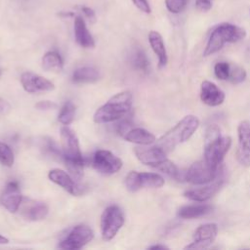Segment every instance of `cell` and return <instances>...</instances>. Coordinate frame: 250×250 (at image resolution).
Returning a JSON list of instances; mask_svg holds the SVG:
<instances>
[{
    "instance_id": "obj_1",
    "label": "cell",
    "mask_w": 250,
    "mask_h": 250,
    "mask_svg": "<svg viewBox=\"0 0 250 250\" xmlns=\"http://www.w3.org/2000/svg\"><path fill=\"white\" fill-rule=\"evenodd\" d=\"M132 101L131 92L122 91L117 93L96 110L93 117L94 122L99 124L109 123L126 117L131 111Z\"/></svg>"
},
{
    "instance_id": "obj_2",
    "label": "cell",
    "mask_w": 250,
    "mask_h": 250,
    "mask_svg": "<svg viewBox=\"0 0 250 250\" xmlns=\"http://www.w3.org/2000/svg\"><path fill=\"white\" fill-rule=\"evenodd\" d=\"M199 126V120L194 115H187L162 137L155 141L154 145L166 154L171 152L178 145L188 141Z\"/></svg>"
},
{
    "instance_id": "obj_3",
    "label": "cell",
    "mask_w": 250,
    "mask_h": 250,
    "mask_svg": "<svg viewBox=\"0 0 250 250\" xmlns=\"http://www.w3.org/2000/svg\"><path fill=\"white\" fill-rule=\"evenodd\" d=\"M231 146V139L222 136L216 124L210 125L205 133L204 159L212 167L218 169Z\"/></svg>"
},
{
    "instance_id": "obj_4",
    "label": "cell",
    "mask_w": 250,
    "mask_h": 250,
    "mask_svg": "<svg viewBox=\"0 0 250 250\" xmlns=\"http://www.w3.org/2000/svg\"><path fill=\"white\" fill-rule=\"evenodd\" d=\"M246 37V30L238 25L223 22L217 25L211 32L203 55L205 57L220 51L227 43H236Z\"/></svg>"
},
{
    "instance_id": "obj_5",
    "label": "cell",
    "mask_w": 250,
    "mask_h": 250,
    "mask_svg": "<svg viewBox=\"0 0 250 250\" xmlns=\"http://www.w3.org/2000/svg\"><path fill=\"white\" fill-rule=\"evenodd\" d=\"M125 217L117 205L107 206L101 216V233L105 241L111 240L123 227Z\"/></svg>"
},
{
    "instance_id": "obj_6",
    "label": "cell",
    "mask_w": 250,
    "mask_h": 250,
    "mask_svg": "<svg viewBox=\"0 0 250 250\" xmlns=\"http://www.w3.org/2000/svg\"><path fill=\"white\" fill-rule=\"evenodd\" d=\"M62 152L64 163L74 162L85 164L84 158L80 151V145L76 134L66 125L61 128Z\"/></svg>"
},
{
    "instance_id": "obj_7",
    "label": "cell",
    "mask_w": 250,
    "mask_h": 250,
    "mask_svg": "<svg viewBox=\"0 0 250 250\" xmlns=\"http://www.w3.org/2000/svg\"><path fill=\"white\" fill-rule=\"evenodd\" d=\"M164 183L163 177L156 173L131 171L125 178V186L127 189L132 192L142 188H161Z\"/></svg>"
},
{
    "instance_id": "obj_8",
    "label": "cell",
    "mask_w": 250,
    "mask_h": 250,
    "mask_svg": "<svg viewBox=\"0 0 250 250\" xmlns=\"http://www.w3.org/2000/svg\"><path fill=\"white\" fill-rule=\"evenodd\" d=\"M94 238L93 229L86 225H77L73 227L66 236L60 242L59 247L65 250L81 249Z\"/></svg>"
},
{
    "instance_id": "obj_9",
    "label": "cell",
    "mask_w": 250,
    "mask_h": 250,
    "mask_svg": "<svg viewBox=\"0 0 250 250\" xmlns=\"http://www.w3.org/2000/svg\"><path fill=\"white\" fill-rule=\"evenodd\" d=\"M218 169L210 166L205 159L191 164L186 171V181L194 185H206L215 180Z\"/></svg>"
},
{
    "instance_id": "obj_10",
    "label": "cell",
    "mask_w": 250,
    "mask_h": 250,
    "mask_svg": "<svg viewBox=\"0 0 250 250\" xmlns=\"http://www.w3.org/2000/svg\"><path fill=\"white\" fill-rule=\"evenodd\" d=\"M94 168L104 175H112L122 167V160L109 150H97L93 156Z\"/></svg>"
},
{
    "instance_id": "obj_11",
    "label": "cell",
    "mask_w": 250,
    "mask_h": 250,
    "mask_svg": "<svg viewBox=\"0 0 250 250\" xmlns=\"http://www.w3.org/2000/svg\"><path fill=\"white\" fill-rule=\"evenodd\" d=\"M238 145L236 158L239 164L244 167L250 166V121L245 120L237 127Z\"/></svg>"
},
{
    "instance_id": "obj_12",
    "label": "cell",
    "mask_w": 250,
    "mask_h": 250,
    "mask_svg": "<svg viewBox=\"0 0 250 250\" xmlns=\"http://www.w3.org/2000/svg\"><path fill=\"white\" fill-rule=\"evenodd\" d=\"M218 226L213 223L199 226L194 231L193 242L187 245V249H202L207 248L217 237Z\"/></svg>"
},
{
    "instance_id": "obj_13",
    "label": "cell",
    "mask_w": 250,
    "mask_h": 250,
    "mask_svg": "<svg viewBox=\"0 0 250 250\" xmlns=\"http://www.w3.org/2000/svg\"><path fill=\"white\" fill-rule=\"evenodd\" d=\"M21 83L24 91L30 94L37 92L53 91L55 89V85L53 82L39 74L29 71L23 72L21 75Z\"/></svg>"
},
{
    "instance_id": "obj_14",
    "label": "cell",
    "mask_w": 250,
    "mask_h": 250,
    "mask_svg": "<svg viewBox=\"0 0 250 250\" xmlns=\"http://www.w3.org/2000/svg\"><path fill=\"white\" fill-rule=\"evenodd\" d=\"M134 151L142 163L156 169L167 159V154L155 145L152 146H137Z\"/></svg>"
},
{
    "instance_id": "obj_15",
    "label": "cell",
    "mask_w": 250,
    "mask_h": 250,
    "mask_svg": "<svg viewBox=\"0 0 250 250\" xmlns=\"http://www.w3.org/2000/svg\"><path fill=\"white\" fill-rule=\"evenodd\" d=\"M19 209L21 216L28 221L43 220L49 212V208L45 202L29 198H22Z\"/></svg>"
},
{
    "instance_id": "obj_16",
    "label": "cell",
    "mask_w": 250,
    "mask_h": 250,
    "mask_svg": "<svg viewBox=\"0 0 250 250\" xmlns=\"http://www.w3.org/2000/svg\"><path fill=\"white\" fill-rule=\"evenodd\" d=\"M22 195L17 182H10L5 187L1 196V204L11 213H16L22 201Z\"/></svg>"
},
{
    "instance_id": "obj_17",
    "label": "cell",
    "mask_w": 250,
    "mask_h": 250,
    "mask_svg": "<svg viewBox=\"0 0 250 250\" xmlns=\"http://www.w3.org/2000/svg\"><path fill=\"white\" fill-rule=\"evenodd\" d=\"M48 178L61 188H62L64 190H66L68 193L72 195H78L82 193V187L77 185L74 182V179L65 171L62 169H53L48 173Z\"/></svg>"
},
{
    "instance_id": "obj_18",
    "label": "cell",
    "mask_w": 250,
    "mask_h": 250,
    "mask_svg": "<svg viewBox=\"0 0 250 250\" xmlns=\"http://www.w3.org/2000/svg\"><path fill=\"white\" fill-rule=\"evenodd\" d=\"M200 99L207 105L217 106L225 101V94L216 84L205 80L201 83Z\"/></svg>"
},
{
    "instance_id": "obj_19",
    "label": "cell",
    "mask_w": 250,
    "mask_h": 250,
    "mask_svg": "<svg viewBox=\"0 0 250 250\" xmlns=\"http://www.w3.org/2000/svg\"><path fill=\"white\" fill-rule=\"evenodd\" d=\"M223 184H224V180L220 179L216 182H213L212 184L203 186L201 188H195L188 189V190L185 191L184 195L192 201L203 202V201H206L209 198H211L215 193H217V191L221 188Z\"/></svg>"
},
{
    "instance_id": "obj_20",
    "label": "cell",
    "mask_w": 250,
    "mask_h": 250,
    "mask_svg": "<svg viewBox=\"0 0 250 250\" xmlns=\"http://www.w3.org/2000/svg\"><path fill=\"white\" fill-rule=\"evenodd\" d=\"M74 36L81 47L87 49L95 47V40L88 30L84 19L80 16H76L74 19Z\"/></svg>"
},
{
    "instance_id": "obj_21",
    "label": "cell",
    "mask_w": 250,
    "mask_h": 250,
    "mask_svg": "<svg viewBox=\"0 0 250 250\" xmlns=\"http://www.w3.org/2000/svg\"><path fill=\"white\" fill-rule=\"evenodd\" d=\"M148 42L152 51L158 59V66L164 67L167 64L168 57L161 34L155 30H151L148 33Z\"/></svg>"
},
{
    "instance_id": "obj_22",
    "label": "cell",
    "mask_w": 250,
    "mask_h": 250,
    "mask_svg": "<svg viewBox=\"0 0 250 250\" xmlns=\"http://www.w3.org/2000/svg\"><path fill=\"white\" fill-rule=\"evenodd\" d=\"M123 138L127 142L143 146L151 145L156 141L155 136L144 128H132Z\"/></svg>"
},
{
    "instance_id": "obj_23",
    "label": "cell",
    "mask_w": 250,
    "mask_h": 250,
    "mask_svg": "<svg viewBox=\"0 0 250 250\" xmlns=\"http://www.w3.org/2000/svg\"><path fill=\"white\" fill-rule=\"evenodd\" d=\"M100 78L99 71L91 66H83L76 68L72 73V82L77 84L94 83Z\"/></svg>"
},
{
    "instance_id": "obj_24",
    "label": "cell",
    "mask_w": 250,
    "mask_h": 250,
    "mask_svg": "<svg viewBox=\"0 0 250 250\" xmlns=\"http://www.w3.org/2000/svg\"><path fill=\"white\" fill-rule=\"evenodd\" d=\"M212 210V207L207 204L187 205L179 209L178 216L182 219H194L208 214Z\"/></svg>"
},
{
    "instance_id": "obj_25",
    "label": "cell",
    "mask_w": 250,
    "mask_h": 250,
    "mask_svg": "<svg viewBox=\"0 0 250 250\" xmlns=\"http://www.w3.org/2000/svg\"><path fill=\"white\" fill-rule=\"evenodd\" d=\"M42 67L46 71L60 72L63 67V62L61 55L56 51L47 52L42 58Z\"/></svg>"
},
{
    "instance_id": "obj_26",
    "label": "cell",
    "mask_w": 250,
    "mask_h": 250,
    "mask_svg": "<svg viewBox=\"0 0 250 250\" xmlns=\"http://www.w3.org/2000/svg\"><path fill=\"white\" fill-rule=\"evenodd\" d=\"M131 63L134 66L135 69L142 71V72H147L149 67V62L146 55V53L142 49H135L131 56Z\"/></svg>"
},
{
    "instance_id": "obj_27",
    "label": "cell",
    "mask_w": 250,
    "mask_h": 250,
    "mask_svg": "<svg viewBox=\"0 0 250 250\" xmlns=\"http://www.w3.org/2000/svg\"><path fill=\"white\" fill-rule=\"evenodd\" d=\"M75 109H76V107L73 103L66 102L59 113V116H58L59 121L62 125H66V126L69 125L74 119Z\"/></svg>"
},
{
    "instance_id": "obj_28",
    "label": "cell",
    "mask_w": 250,
    "mask_h": 250,
    "mask_svg": "<svg viewBox=\"0 0 250 250\" xmlns=\"http://www.w3.org/2000/svg\"><path fill=\"white\" fill-rule=\"evenodd\" d=\"M0 163L7 167L14 164V153L11 147L2 142H0Z\"/></svg>"
},
{
    "instance_id": "obj_29",
    "label": "cell",
    "mask_w": 250,
    "mask_h": 250,
    "mask_svg": "<svg viewBox=\"0 0 250 250\" xmlns=\"http://www.w3.org/2000/svg\"><path fill=\"white\" fill-rule=\"evenodd\" d=\"M230 64L226 62H219L214 66V73L220 80H227L229 77Z\"/></svg>"
},
{
    "instance_id": "obj_30",
    "label": "cell",
    "mask_w": 250,
    "mask_h": 250,
    "mask_svg": "<svg viewBox=\"0 0 250 250\" xmlns=\"http://www.w3.org/2000/svg\"><path fill=\"white\" fill-rule=\"evenodd\" d=\"M246 78V71L241 66H231L230 65V71H229V80L233 84H238L244 81Z\"/></svg>"
},
{
    "instance_id": "obj_31",
    "label": "cell",
    "mask_w": 250,
    "mask_h": 250,
    "mask_svg": "<svg viewBox=\"0 0 250 250\" xmlns=\"http://www.w3.org/2000/svg\"><path fill=\"white\" fill-rule=\"evenodd\" d=\"M188 4V0H165L167 10L172 14L182 13Z\"/></svg>"
},
{
    "instance_id": "obj_32",
    "label": "cell",
    "mask_w": 250,
    "mask_h": 250,
    "mask_svg": "<svg viewBox=\"0 0 250 250\" xmlns=\"http://www.w3.org/2000/svg\"><path fill=\"white\" fill-rule=\"evenodd\" d=\"M121 122L117 125V133L121 136L124 137L131 129H132V120L131 117H129L128 115L125 117V119H120Z\"/></svg>"
},
{
    "instance_id": "obj_33",
    "label": "cell",
    "mask_w": 250,
    "mask_h": 250,
    "mask_svg": "<svg viewBox=\"0 0 250 250\" xmlns=\"http://www.w3.org/2000/svg\"><path fill=\"white\" fill-rule=\"evenodd\" d=\"M214 0H195V7L200 12H208L213 5Z\"/></svg>"
},
{
    "instance_id": "obj_34",
    "label": "cell",
    "mask_w": 250,
    "mask_h": 250,
    "mask_svg": "<svg viewBox=\"0 0 250 250\" xmlns=\"http://www.w3.org/2000/svg\"><path fill=\"white\" fill-rule=\"evenodd\" d=\"M133 4L142 12L149 14L151 12V8L147 2V0H132Z\"/></svg>"
},
{
    "instance_id": "obj_35",
    "label": "cell",
    "mask_w": 250,
    "mask_h": 250,
    "mask_svg": "<svg viewBox=\"0 0 250 250\" xmlns=\"http://www.w3.org/2000/svg\"><path fill=\"white\" fill-rule=\"evenodd\" d=\"M81 12L83 13V15L92 22H94L96 21V15H95V12L93 9L89 8V7H86V6H80L79 7Z\"/></svg>"
},
{
    "instance_id": "obj_36",
    "label": "cell",
    "mask_w": 250,
    "mask_h": 250,
    "mask_svg": "<svg viewBox=\"0 0 250 250\" xmlns=\"http://www.w3.org/2000/svg\"><path fill=\"white\" fill-rule=\"evenodd\" d=\"M12 109L11 104H9L8 101L0 98V116L7 115Z\"/></svg>"
},
{
    "instance_id": "obj_37",
    "label": "cell",
    "mask_w": 250,
    "mask_h": 250,
    "mask_svg": "<svg viewBox=\"0 0 250 250\" xmlns=\"http://www.w3.org/2000/svg\"><path fill=\"white\" fill-rule=\"evenodd\" d=\"M36 108L41 109V110H47V109H52L56 107V104L51 102V101H41L38 104H36Z\"/></svg>"
},
{
    "instance_id": "obj_38",
    "label": "cell",
    "mask_w": 250,
    "mask_h": 250,
    "mask_svg": "<svg viewBox=\"0 0 250 250\" xmlns=\"http://www.w3.org/2000/svg\"><path fill=\"white\" fill-rule=\"evenodd\" d=\"M148 249H151V250H154V249H168V247L165 246V245L156 244V245H151V246H149Z\"/></svg>"
},
{
    "instance_id": "obj_39",
    "label": "cell",
    "mask_w": 250,
    "mask_h": 250,
    "mask_svg": "<svg viewBox=\"0 0 250 250\" xmlns=\"http://www.w3.org/2000/svg\"><path fill=\"white\" fill-rule=\"evenodd\" d=\"M8 242H9L8 238H6L5 236H3V235L0 234V244H7Z\"/></svg>"
},
{
    "instance_id": "obj_40",
    "label": "cell",
    "mask_w": 250,
    "mask_h": 250,
    "mask_svg": "<svg viewBox=\"0 0 250 250\" xmlns=\"http://www.w3.org/2000/svg\"><path fill=\"white\" fill-rule=\"evenodd\" d=\"M0 73H1V71H0Z\"/></svg>"
}]
</instances>
